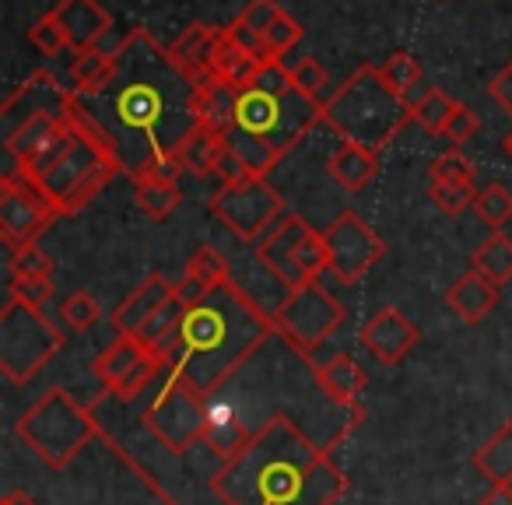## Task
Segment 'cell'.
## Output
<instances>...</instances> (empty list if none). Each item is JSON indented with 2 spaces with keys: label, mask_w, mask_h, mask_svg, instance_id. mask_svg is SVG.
<instances>
[{
  "label": "cell",
  "mask_w": 512,
  "mask_h": 505,
  "mask_svg": "<svg viewBox=\"0 0 512 505\" xmlns=\"http://www.w3.org/2000/svg\"><path fill=\"white\" fill-rule=\"evenodd\" d=\"M116 71L102 92L74 95L85 123L116 151L123 172H134L148 155L176 148L197 127L193 92L186 74L172 64L169 46L151 29H134L113 46Z\"/></svg>",
  "instance_id": "6da1fadb"
},
{
  "label": "cell",
  "mask_w": 512,
  "mask_h": 505,
  "mask_svg": "<svg viewBox=\"0 0 512 505\" xmlns=\"http://www.w3.org/2000/svg\"><path fill=\"white\" fill-rule=\"evenodd\" d=\"M348 491L344 470L288 414H271L235 460L211 477L221 505H337Z\"/></svg>",
  "instance_id": "7a4b0ae2"
},
{
  "label": "cell",
  "mask_w": 512,
  "mask_h": 505,
  "mask_svg": "<svg viewBox=\"0 0 512 505\" xmlns=\"http://www.w3.org/2000/svg\"><path fill=\"white\" fill-rule=\"evenodd\" d=\"M274 337H278L274 316L264 313L228 278L211 288V295L197 309L183 313L169 369L214 397V390H221L242 365L253 362L256 351Z\"/></svg>",
  "instance_id": "3957f363"
},
{
  "label": "cell",
  "mask_w": 512,
  "mask_h": 505,
  "mask_svg": "<svg viewBox=\"0 0 512 505\" xmlns=\"http://www.w3.org/2000/svg\"><path fill=\"white\" fill-rule=\"evenodd\" d=\"M29 172L53 197L60 218H71V214H78L81 207L92 204L106 190L109 179L116 172H123V165L116 158V151L88 127L78 102H74L67 130L46 148V155Z\"/></svg>",
  "instance_id": "277c9868"
},
{
  "label": "cell",
  "mask_w": 512,
  "mask_h": 505,
  "mask_svg": "<svg viewBox=\"0 0 512 505\" xmlns=\"http://www.w3.org/2000/svg\"><path fill=\"white\" fill-rule=\"evenodd\" d=\"M316 123H323V106L292 85V74L281 60H271L256 74L253 85L239 88L232 130L260 137L281 155H288L295 144L306 141Z\"/></svg>",
  "instance_id": "5b68a950"
},
{
  "label": "cell",
  "mask_w": 512,
  "mask_h": 505,
  "mask_svg": "<svg viewBox=\"0 0 512 505\" xmlns=\"http://www.w3.org/2000/svg\"><path fill=\"white\" fill-rule=\"evenodd\" d=\"M414 120L411 106L383 81L379 67L362 64L327 102H323V127L334 130L341 141L358 148L383 151L393 137Z\"/></svg>",
  "instance_id": "8992f818"
},
{
  "label": "cell",
  "mask_w": 512,
  "mask_h": 505,
  "mask_svg": "<svg viewBox=\"0 0 512 505\" xmlns=\"http://www.w3.org/2000/svg\"><path fill=\"white\" fill-rule=\"evenodd\" d=\"M15 435H18V442L29 446L32 456H39L50 470H64V467H71L74 456H78L88 442L99 439L102 428L92 407L74 400L71 390L57 386V390H46L43 397L15 421Z\"/></svg>",
  "instance_id": "52a82bcc"
},
{
  "label": "cell",
  "mask_w": 512,
  "mask_h": 505,
  "mask_svg": "<svg viewBox=\"0 0 512 505\" xmlns=\"http://www.w3.org/2000/svg\"><path fill=\"white\" fill-rule=\"evenodd\" d=\"M214 397L183 379L176 369H165V379L158 393L144 407V428L155 435L162 449L172 456H186L190 449L204 446L207 418H211Z\"/></svg>",
  "instance_id": "ba28073f"
},
{
  "label": "cell",
  "mask_w": 512,
  "mask_h": 505,
  "mask_svg": "<svg viewBox=\"0 0 512 505\" xmlns=\"http://www.w3.org/2000/svg\"><path fill=\"white\" fill-rule=\"evenodd\" d=\"M60 348H64V330L43 309L25 306L8 292L0 309V372L22 386L43 365H50Z\"/></svg>",
  "instance_id": "9c48e42d"
},
{
  "label": "cell",
  "mask_w": 512,
  "mask_h": 505,
  "mask_svg": "<svg viewBox=\"0 0 512 505\" xmlns=\"http://www.w3.org/2000/svg\"><path fill=\"white\" fill-rule=\"evenodd\" d=\"M274 330L278 337L295 351V355L309 358L320 344H327L337 334V327H344L348 309L344 302H337L320 281L295 288L285 295L278 309H274Z\"/></svg>",
  "instance_id": "30bf717a"
},
{
  "label": "cell",
  "mask_w": 512,
  "mask_h": 505,
  "mask_svg": "<svg viewBox=\"0 0 512 505\" xmlns=\"http://www.w3.org/2000/svg\"><path fill=\"white\" fill-rule=\"evenodd\" d=\"M57 218V204L39 186V179L29 169L8 165L4 176H0V235H4V246L11 253L22 246H32L50 228V221Z\"/></svg>",
  "instance_id": "8fae6325"
},
{
  "label": "cell",
  "mask_w": 512,
  "mask_h": 505,
  "mask_svg": "<svg viewBox=\"0 0 512 505\" xmlns=\"http://www.w3.org/2000/svg\"><path fill=\"white\" fill-rule=\"evenodd\" d=\"M211 214L246 242H260L281 218L288 214V204L267 179H246V183L221 186L211 197Z\"/></svg>",
  "instance_id": "7c38bea8"
},
{
  "label": "cell",
  "mask_w": 512,
  "mask_h": 505,
  "mask_svg": "<svg viewBox=\"0 0 512 505\" xmlns=\"http://www.w3.org/2000/svg\"><path fill=\"white\" fill-rule=\"evenodd\" d=\"M323 242L330 253V274L341 285H358L386 253V242L379 239V232L355 211L337 214L323 228Z\"/></svg>",
  "instance_id": "4fadbf2b"
},
{
  "label": "cell",
  "mask_w": 512,
  "mask_h": 505,
  "mask_svg": "<svg viewBox=\"0 0 512 505\" xmlns=\"http://www.w3.org/2000/svg\"><path fill=\"white\" fill-rule=\"evenodd\" d=\"M95 376L102 379L106 393H113L123 404H134L165 369L169 362H162L158 355H151L137 337H113L102 348V355L92 362Z\"/></svg>",
  "instance_id": "5bb4252c"
},
{
  "label": "cell",
  "mask_w": 512,
  "mask_h": 505,
  "mask_svg": "<svg viewBox=\"0 0 512 505\" xmlns=\"http://www.w3.org/2000/svg\"><path fill=\"white\" fill-rule=\"evenodd\" d=\"M74 92L64 88L50 71H36L15 88V92L4 99L0 106V137L15 134L22 123L36 120L43 113H60V109H71Z\"/></svg>",
  "instance_id": "9a60e30c"
},
{
  "label": "cell",
  "mask_w": 512,
  "mask_h": 505,
  "mask_svg": "<svg viewBox=\"0 0 512 505\" xmlns=\"http://www.w3.org/2000/svg\"><path fill=\"white\" fill-rule=\"evenodd\" d=\"M309 228L313 225H309L306 218H299V214H285V218H281L278 225L264 235V239L256 242V260H260V264H264L267 271H271L274 278L288 288V292L309 285V281L302 278L299 264H295V249H299L302 235H306Z\"/></svg>",
  "instance_id": "2e32d148"
},
{
  "label": "cell",
  "mask_w": 512,
  "mask_h": 505,
  "mask_svg": "<svg viewBox=\"0 0 512 505\" xmlns=\"http://www.w3.org/2000/svg\"><path fill=\"white\" fill-rule=\"evenodd\" d=\"M358 341H362V348L372 351L383 365H400L414 351V344L421 341V330L414 327L400 309L383 306V309H376V316L362 327Z\"/></svg>",
  "instance_id": "e0dca14e"
},
{
  "label": "cell",
  "mask_w": 512,
  "mask_h": 505,
  "mask_svg": "<svg viewBox=\"0 0 512 505\" xmlns=\"http://www.w3.org/2000/svg\"><path fill=\"white\" fill-rule=\"evenodd\" d=\"M172 292H176V281H169L165 274H148L120 306L113 309L109 323H113L116 337H141V330L151 323V316L172 302Z\"/></svg>",
  "instance_id": "ac0fdd59"
},
{
  "label": "cell",
  "mask_w": 512,
  "mask_h": 505,
  "mask_svg": "<svg viewBox=\"0 0 512 505\" xmlns=\"http://www.w3.org/2000/svg\"><path fill=\"white\" fill-rule=\"evenodd\" d=\"M50 15L64 29L67 46L74 53L95 50L106 39V32L113 29V18H109V11L102 8L99 0H57V8Z\"/></svg>",
  "instance_id": "d6986e66"
},
{
  "label": "cell",
  "mask_w": 512,
  "mask_h": 505,
  "mask_svg": "<svg viewBox=\"0 0 512 505\" xmlns=\"http://www.w3.org/2000/svg\"><path fill=\"white\" fill-rule=\"evenodd\" d=\"M313 379H316V386L327 393V400H334L337 407H344L351 418H358V421L365 418L362 393H365V386H369V376H365V369L355 362V358L334 355L330 362L313 365Z\"/></svg>",
  "instance_id": "ffe728a7"
},
{
  "label": "cell",
  "mask_w": 512,
  "mask_h": 505,
  "mask_svg": "<svg viewBox=\"0 0 512 505\" xmlns=\"http://www.w3.org/2000/svg\"><path fill=\"white\" fill-rule=\"evenodd\" d=\"M221 43V29L214 25H190L176 36V43L169 46V57L179 71L186 74L193 88H200L204 81L214 78V53Z\"/></svg>",
  "instance_id": "44dd1931"
},
{
  "label": "cell",
  "mask_w": 512,
  "mask_h": 505,
  "mask_svg": "<svg viewBox=\"0 0 512 505\" xmlns=\"http://www.w3.org/2000/svg\"><path fill=\"white\" fill-rule=\"evenodd\" d=\"M253 439V428L239 418L228 404L214 400L211 404V418H207V432H204V449L214 456L218 463H228L246 449V442Z\"/></svg>",
  "instance_id": "7402d4cb"
},
{
  "label": "cell",
  "mask_w": 512,
  "mask_h": 505,
  "mask_svg": "<svg viewBox=\"0 0 512 505\" xmlns=\"http://www.w3.org/2000/svg\"><path fill=\"white\" fill-rule=\"evenodd\" d=\"M235 102H239V88L211 78L193 92V116H197L200 127L214 130L218 137H228L235 127Z\"/></svg>",
  "instance_id": "603a6c76"
},
{
  "label": "cell",
  "mask_w": 512,
  "mask_h": 505,
  "mask_svg": "<svg viewBox=\"0 0 512 505\" xmlns=\"http://www.w3.org/2000/svg\"><path fill=\"white\" fill-rule=\"evenodd\" d=\"M172 151H176L183 172H190V176H197V179L218 176L221 155H225V137H218L214 130H207L197 123V127L186 130V134L179 137Z\"/></svg>",
  "instance_id": "cb8c5ba5"
},
{
  "label": "cell",
  "mask_w": 512,
  "mask_h": 505,
  "mask_svg": "<svg viewBox=\"0 0 512 505\" xmlns=\"http://www.w3.org/2000/svg\"><path fill=\"white\" fill-rule=\"evenodd\" d=\"M327 172L337 186H344L348 193H358L379 176V155L369 148H358V144L341 141L334 148V155L327 158Z\"/></svg>",
  "instance_id": "d4e9b609"
},
{
  "label": "cell",
  "mask_w": 512,
  "mask_h": 505,
  "mask_svg": "<svg viewBox=\"0 0 512 505\" xmlns=\"http://www.w3.org/2000/svg\"><path fill=\"white\" fill-rule=\"evenodd\" d=\"M446 306L460 316L463 323H481L491 309L498 306V288L488 278H481L477 271H467L463 278H456L446 292Z\"/></svg>",
  "instance_id": "484cf974"
},
{
  "label": "cell",
  "mask_w": 512,
  "mask_h": 505,
  "mask_svg": "<svg viewBox=\"0 0 512 505\" xmlns=\"http://www.w3.org/2000/svg\"><path fill=\"white\" fill-rule=\"evenodd\" d=\"M470 467L484 477V481L495 488V484L512 481V418L470 456Z\"/></svg>",
  "instance_id": "4316f807"
},
{
  "label": "cell",
  "mask_w": 512,
  "mask_h": 505,
  "mask_svg": "<svg viewBox=\"0 0 512 505\" xmlns=\"http://www.w3.org/2000/svg\"><path fill=\"white\" fill-rule=\"evenodd\" d=\"M113 71H116V57L113 50H85V53H74L71 60V92L74 95H95L113 81Z\"/></svg>",
  "instance_id": "83f0119b"
},
{
  "label": "cell",
  "mask_w": 512,
  "mask_h": 505,
  "mask_svg": "<svg viewBox=\"0 0 512 505\" xmlns=\"http://www.w3.org/2000/svg\"><path fill=\"white\" fill-rule=\"evenodd\" d=\"M470 271L488 278L495 288L512 281V239L505 232H491L481 246L470 253Z\"/></svg>",
  "instance_id": "f1b7e54d"
},
{
  "label": "cell",
  "mask_w": 512,
  "mask_h": 505,
  "mask_svg": "<svg viewBox=\"0 0 512 505\" xmlns=\"http://www.w3.org/2000/svg\"><path fill=\"white\" fill-rule=\"evenodd\" d=\"M183 313H186V309L179 306L176 299L165 302V306L158 309L155 316H151V323L141 330V337H137V341H141L144 348L151 351V355L162 358V362H172V355H176V337H179V323H183Z\"/></svg>",
  "instance_id": "f546056e"
},
{
  "label": "cell",
  "mask_w": 512,
  "mask_h": 505,
  "mask_svg": "<svg viewBox=\"0 0 512 505\" xmlns=\"http://www.w3.org/2000/svg\"><path fill=\"white\" fill-rule=\"evenodd\" d=\"M379 74H383L386 85H390L393 92H397L411 109H414V102H418L421 95L428 92V88H421V81H425V71H421L418 60H414L411 53H404V50L390 53V57L383 60V67H379Z\"/></svg>",
  "instance_id": "4dcf8cb0"
},
{
  "label": "cell",
  "mask_w": 512,
  "mask_h": 505,
  "mask_svg": "<svg viewBox=\"0 0 512 505\" xmlns=\"http://www.w3.org/2000/svg\"><path fill=\"white\" fill-rule=\"evenodd\" d=\"M225 148L232 151V155L239 158V162L246 165V169L253 172L256 179H267V172L278 169L281 158H285L278 148H271V144L260 141V137L242 134V130H232V134L225 137Z\"/></svg>",
  "instance_id": "1f68e13d"
},
{
  "label": "cell",
  "mask_w": 512,
  "mask_h": 505,
  "mask_svg": "<svg viewBox=\"0 0 512 505\" xmlns=\"http://www.w3.org/2000/svg\"><path fill=\"white\" fill-rule=\"evenodd\" d=\"M134 204L141 207L148 218L165 221L179 204H183V193H179V183H151V179H134Z\"/></svg>",
  "instance_id": "d6a6232c"
},
{
  "label": "cell",
  "mask_w": 512,
  "mask_h": 505,
  "mask_svg": "<svg viewBox=\"0 0 512 505\" xmlns=\"http://www.w3.org/2000/svg\"><path fill=\"white\" fill-rule=\"evenodd\" d=\"M456 106L460 102L456 99H449L442 88H428L425 95H421L418 102H414V123H418L421 130H428V134H439L442 137V130H446V123H449V116L456 113Z\"/></svg>",
  "instance_id": "836d02e7"
},
{
  "label": "cell",
  "mask_w": 512,
  "mask_h": 505,
  "mask_svg": "<svg viewBox=\"0 0 512 505\" xmlns=\"http://www.w3.org/2000/svg\"><path fill=\"white\" fill-rule=\"evenodd\" d=\"M474 214L491 228V232H502V228L512 221V190L502 183H491V186H484V190H477Z\"/></svg>",
  "instance_id": "e575fe53"
},
{
  "label": "cell",
  "mask_w": 512,
  "mask_h": 505,
  "mask_svg": "<svg viewBox=\"0 0 512 505\" xmlns=\"http://www.w3.org/2000/svg\"><path fill=\"white\" fill-rule=\"evenodd\" d=\"M260 43H264V57L267 60H281V64H285L288 53L302 43V25L295 22L288 11H281V15L274 18L264 32H260Z\"/></svg>",
  "instance_id": "d590c367"
},
{
  "label": "cell",
  "mask_w": 512,
  "mask_h": 505,
  "mask_svg": "<svg viewBox=\"0 0 512 505\" xmlns=\"http://www.w3.org/2000/svg\"><path fill=\"white\" fill-rule=\"evenodd\" d=\"M60 320L74 334H85V330H92L102 320V302L92 292H71L60 302Z\"/></svg>",
  "instance_id": "8d00e7d4"
},
{
  "label": "cell",
  "mask_w": 512,
  "mask_h": 505,
  "mask_svg": "<svg viewBox=\"0 0 512 505\" xmlns=\"http://www.w3.org/2000/svg\"><path fill=\"white\" fill-rule=\"evenodd\" d=\"M186 274L197 281H204V285L218 288L221 281H228V260L221 249H214L211 242H200L197 249L190 253V260H186Z\"/></svg>",
  "instance_id": "74e56055"
},
{
  "label": "cell",
  "mask_w": 512,
  "mask_h": 505,
  "mask_svg": "<svg viewBox=\"0 0 512 505\" xmlns=\"http://www.w3.org/2000/svg\"><path fill=\"white\" fill-rule=\"evenodd\" d=\"M288 67V74H292V85L299 88L302 95H309V99H316L323 106V92H327V85H330V74H327V67L320 64L316 57H299L295 64H285Z\"/></svg>",
  "instance_id": "f35d334b"
},
{
  "label": "cell",
  "mask_w": 512,
  "mask_h": 505,
  "mask_svg": "<svg viewBox=\"0 0 512 505\" xmlns=\"http://www.w3.org/2000/svg\"><path fill=\"white\" fill-rule=\"evenodd\" d=\"M428 200H432L442 214L456 218V214H463L467 207H474L477 186L474 183H435L432 179V186H428Z\"/></svg>",
  "instance_id": "ab89813d"
},
{
  "label": "cell",
  "mask_w": 512,
  "mask_h": 505,
  "mask_svg": "<svg viewBox=\"0 0 512 505\" xmlns=\"http://www.w3.org/2000/svg\"><path fill=\"white\" fill-rule=\"evenodd\" d=\"M179 176H183V165H179L172 148L155 151V155H148L130 172V179H151V183H179Z\"/></svg>",
  "instance_id": "60d3db41"
},
{
  "label": "cell",
  "mask_w": 512,
  "mask_h": 505,
  "mask_svg": "<svg viewBox=\"0 0 512 505\" xmlns=\"http://www.w3.org/2000/svg\"><path fill=\"white\" fill-rule=\"evenodd\" d=\"M435 183H474V162L460 148H446L428 165Z\"/></svg>",
  "instance_id": "b9f144b4"
},
{
  "label": "cell",
  "mask_w": 512,
  "mask_h": 505,
  "mask_svg": "<svg viewBox=\"0 0 512 505\" xmlns=\"http://www.w3.org/2000/svg\"><path fill=\"white\" fill-rule=\"evenodd\" d=\"M11 267V278H50L53 274V257L46 249H39L36 242L32 246H22L11 253L8 260Z\"/></svg>",
  "instance_id": "7bdbcfd3"
},
{
  "label": "cell",
  "mask_w": 512,
  "mask_h": 505,
  "mask_svg": "<svg viewBox=\"0 0 512 505\" xmlns=\"http://www.w3.org/2000/svg\"><path fill=\"white\" fill-rule=\"evenodd\" d=\"M29 43L36 46V50L43 53V57H60L64 50H71V46H67L64 29H60L57 18H53V15H43L39 22L29 25Z\"/></svg>",
  "instance_id": "ee69618b"
},
{
  "label": "cell",
  "mask_w": 512,
  "mask_h": 505,
  "mask_svg": "<svg viewBox=\"0 0 512 505\" xmlns=\"http://www.w3.org/2000/svg\"><path fill=\"white\" fill-rule=\"evenodd\" d=\"M477 130H481V116L460 102V106H456V113L449 116L446 130H442V141H449V148H463L470 137H477Z\"/></svg>",
  "instance_id": "f6af8a7d"
},
{
  "label": "cell",
  "mask_w": 512,
  "mask_h": 505,
  "mask_svg": "<svg viewBox=\"0 0 512 505\" xmlns=\"http://www.w3.org/2000/svg\"><path fill=\"white\" fill-rule=\"evenodd\" d=\"M8 292L15 295V299H22L25 306L43 309L53 295V281L50 278H11Z\"/></svg>",
  "instance_id": "bcb514c9"
},
{
  "label": "cell",
  "mask_w": 512,
  "mask_h": 505,
  "mask_svg": "<svg viewBox=\"0 0 512 505\" xmlns=\"http://www.w3.org/2000/svg\"><path fill=\"white\" fill-rule=\"evenodd\" d=\"M281 11H285V8H281L278 0H249L246 8H242L239 22L246 25V29H253L256 36H260V32H264L267 25H271L274 18L281 15Z\"/></svg>",
  "instance_id": "7dc6e473"
},
{
  "label": "cell",
  "mask_w": 512,
  "mask_h": 505,
  "mask_svg": "<svg viewBox=\"0 0 512 505\" xmlns=\"http://www.w3.org/2000/svg\"><path fill=\"white\" fill-rule=\"evenodd\" d=\"M207 295H211V285H204V281L183 274V281H176V292H172V299H176L183 309H197L200 302L207 299Z\"/></svg>",
  "instance_id": "c3c4849f"
},
{
  "label": "cell",
  "mask_w": 512,
  "mask_h": 505,
  "mask_svg": "<svg viewBox=\"0 0 512 505\" xmlns=\"http://www.w3.org/2000/svg\"><path fill=\"white\" fill-rule=\"evenodd\" d=\"M488 95H491V99L498 102V106L505 109V113L512 116V60H509V64L502 67V71L495 74V78H491V85H488Z\"/></svg>",
  "instance_id": "681fc988"
},
{
  "label": "cell",
  "mask_w": 512,
  "mask_h": 505,
  "mask_svg": "<svg viewBox=\"0 0 512 505\" xmlns=\"http://www.w3.org/2000/svg\"><path fill=\"white\" fill-rule=\"evenodd\" d=\"M481 505H512V481L495 484V488L481 498Z\"/></svg>",
  "instance_id": "f907efd6"
},
{
  "label": "cell",
  "mask_w": 512,
  "mask_h": 505,
  "mask_svg": "<svg viewBox=\"0 0 512 505\" xmlns=\"http://www.w3.org/2000/svg\"><path fill=\"white\" fill-rule=\"evenodd\" d=\"M0 505H39L29 491H8V495L0 498Z\"/></svg>",
  "instance_id": "816d5d0a"
},
{
  "label": "cell",
  "mask_w": 512,
  "mask_h": 505,
  "mask_svg": "<svg viewBox=\"0 0 512 505\" xmlns=\"http://www.w3.org/2000/svg\"><path fill=\"white\" fill-rule=\"evenodd\" d=\"M502 148H505V155H509V158H512V130H509V134H505V141H502Z\"/></svg>",
  "instance_id": "f5cc1de1"
}]
</instances>
